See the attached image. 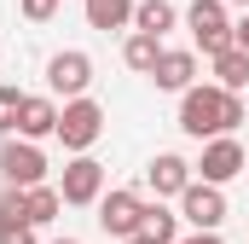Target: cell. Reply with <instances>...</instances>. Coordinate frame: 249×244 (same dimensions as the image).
Listing matches in <instances>:
<instances>
[{"instance_id":"1","label":"cell","mask_w":249,"mask_h":244,"mask_svg":"<svg viewBox=\"0 0 249 244\" xmlns=\"http://www.w3.org/2000/svg\"><path fill=\"white\" fill-rule=\"evenodd\" d=\"M249 122V105L244 93H220L214 81H197V87H186L180 93V128H186L191 140H220V134H238Z\"/></svg>"},{"instance_id":"2","label":"cell","mask_w":249,"mask_h":244,"mask_svg":"<svg viewBox=\"0 0 249 244\" xmlns=\"http://www.w3.org/2000/svg\"><path fill=\"white\" fill-rule=\"evenodd\" d=\"M186 29H191V53H203V59L232 53V18H226V0H191V6H186Z\"/></svg>"},{"instance_id":"3","label":"cell","mask_w":249,"mask_h":244,"mask_svg":"<svg viewBox=\"0 0 249 244\" xmlns=\"http://www.w3.org/2000/svg\"><path fill=\"white\" fill-rule=\"evenodd\" d=\"M99 134H105V105H99V99H70V105H58V140H64V151L87 157V151L99 145Z\"/></svg>"},{"instance_id":"4","label":"cell","mask_w":249,"mask_h":244,"mask_svg":"<svg viewBox=\"0 0 249 244\" xmlns=\"http://www.w3.org/2000/svg\"><path fill=\"white\" fill-rule=\"evenodd\" d=\"M0 181L18 186V192H29V186H47V151L35 145V140H0Z\"/></svg>"},{"instance_id":"5","label":"cell","mask_w":249,"mask_h":244,"mask_svg":"<svg viewBox=\"0 0 249 244\" xmlns=\"http://www.w3.org/2000/svg\"><path fill=\"white\" fill-rule=\"evenodd\" d=\"M145 198L133 192V186H116V192H105L99 198V227H105V239H139V227H145Z\"/></svg>"},{"instance_id":"6","label":"cell","mask_w":249,"mask_h":244,"mask_svg":"<svg viewBox=\"0 0 249 244\" xmlns=\"http://www.w3.org/2000/svg\"><path fill=\"white\" fill-rule=\"evenodd\" d=\"M249 169V157H244V145H238V134H220V140H209L203 145V157L191 163V175L203 186H226V181H238Z\"/></svg>"},{"instance_id":"7","label":"cell","mask_w":249,"mask_h":244,"mask_svg":"<svg viewBox=\"0 0 249 244\" xmlns=\"http://www.w3.org/2000/svg\"><path fill=\"white\" fill-rule=\"evenodd\" d=\"M47 87H53V99L64 93V105L70 99H87V87H93V59L81 53V47H64L47 59Z\"/></svg>"},{"instance_id":"8","label":"cell","mask_w":249,"mask_h":244,"mask_svg":"<svg viewBox=\"0 0 249 244\" xmlns=\"http://www.w3.org/2000/svg\"><path fill=\"white\" fill-rule=\"evenodd\" d=\"M58 198L70 209L99 203V198H105V163H99V157H70V163H64V181H58Z\"/></svg>"},{"instance_id":"9","label":"cell","mask_w":249,"mask_h":244,"mask_svg":"<svg viewBox=\"0 0 249 244\" xmlns=\"http://www.w3.org/2000/svg\"><path fill=\"white\" fill-rule=\"evenodd\" d=\"M180 221H191V233H220V221H226V192L191 181L186 192H180Z\"/></svg>"},{"instance_id":"10","label":"cell","mask_w":249,"mask_h":244,"mask_svg":"<svg viewBox=\"0 0 249 244\" xmlns=\"http://www.w3.org/2000/svg\"><path fill=\"white\" fill-rule=\"evenodd\" d=\"M18 140H58V99L53 93H29L18 111Z\"/></svg>"},{"instance_id":"11","label":"cell","mask_w":249,"mask_h":244,"mask_svg":"<svg viewBox=\"0 0 249 244\" xmlns=\"http://www.w3.org/2000/svg\"><path fill=\"white\" fill-rule=\"evenodd\" d=\"M191 181H197V175H191V163L180 157V151H157L151 169H145V186H151L157 198H180Z\"/></svg>"},{"instance_id":"12","label":"cell","mask_w":249,"mask_h":244,"mask_svg":"<svg viewBox=\"0 0 249 244\" xmlns=\"http://www.w3.org/2000/svg\"><path fill=\"white\" fill-rule=\"evenodd\" d=\"M151 81H157L162 93H186V87H197V53H191V47H162Z\"/></svg>"},{"instance_id":"13","label":"cell","mask_w":249,"mask_h":244,"mask_svg":"<svg viewBox=\"0 0 249 244\" xmlns=\"http://www.w3.org/2000/svg\"><path fill=\"white\" fill-rule=\"evenodd\" d=\"M133 6H139V0H81L87 23H93V29H105V35H110V29H127V23H133Z\"/></svg>"},{"instance_id":"14","label":"cell","mask_w":249,"mask_h":244,"mask_svg":"<svg viewBox=\"0 0 249 244\" xmlns=\"http://www.w3.org/2000/svg\"><path fill=\"white\" fill-rule=\"evenodd\" d=\"M157 59H162V41H157V35H139V29H133V35L122 41V64L133 70V76H151Z\"/></svg>"},{"instance_id":"15","label":"cell","mask_w":249,"mask_h":244,"mask_svg":"<svg viewBox=\"0 0 249 244\" xmlns=\"http://www.w3.org/2000/svg\"><path fill=\"white\" fill-rule=\"evenodd\" d=\"M209 64H214V87L220 93H244L249 87V53L232 47V53H220V59H209Z\"/></svg>"},{"instance_id":"16","label":"cell","mask_w":249,"mask_h":244,"mask_svg":"<svg viewBox=\"0 0 249 244\" xmlns=\"http://www.w3.org/2000/svg\"><path fill=\"white\" fill-rule=\"evenodd\" d=\"M133 29L162 41V35L174 29V6H168V0H139V6H133Z\"/></svg>"},{"instance_id":"17","label":"cell","mask_w":249,"mask_h":244,"mask_svg":"<svg viewBox=\"0 0 249 244\" xmlns=\"http://www.w3.org/2000/svg\"><path fill=\"white\" fill-rule=\"evenodd\" d=\"M139 239H145V244H180V215H174V209H162V203H151V209H145Z\"/></svg>"},{"instance_id":"18","label":"cell","mask_w":249,"mask_h":244,"mask_svg":"<svg viewBox=\"0 0 249 244\" xmlns=\"http://www.w3.org/2000/svg\"><path fill=\"white\" fill-rule=\"evenodd\" d=\"M58 209H64L58 186H29V227H47V221H58Z\"/></svg>"},{"instance_id":"19","label":"cell","mask_w":249,"mask_h":244,"mask_svg":"<svg viewBox=\"0 0 249 244\" xmlns=\"http://www.w3.org/2000/svg\"><path fill=\"white\" fill-rule=\"evenodd\" d=\"M23 99H29V93H18L12 81H0V140L18 134V111H23Z\"/></svg>"},{"instance_id":"20","label":"cell","mask_w":249,"mask_h":244,"mask_svg":"<svg viewBox=\"0 0 249 244\" xmlns=\"http://www.w3.org/2000/svg\"><path fill=\"white\" fill-rule=\"evenodd\" d=\"M6 221H29V192L0 186V227H6Z\"/></svg>"},{"instance_id":"21","label":"cell","mask_w":249,"mask_h":244,"mask_svg":"<svg viewBox=\"0 0 249 244\" xmlns=\"http://www.w3.org/2000/svg\"><path fill=\"white\" fill-rule=\"evenodd\" d=\"M18 12H23L29 23H53V18H58V0H18Z\"/></svg>"},{"instance_id":"22","label":"cell","mask_w":249,"mask_h":244,"mask_svg":"<svg viewBox=\"0 0 249 244\" xmlns=\"http://www.w3.org/2000/svg\"><path fill=\"white\" fill-rule=\"evenodd\" d=\"M0 244H35V227L29 221H6L0 227Z\"/></svg>"},{"instance_id":"23","label":"cell","mask_w":249,"mask_h":244,"mask_svg":"<svg viewBox=\"0 0 249 244\" xmlns=\"http://www.w3.org/2000/svg\"><path fill=\"white\" fill-rule=\"evenodd\" d=\"M232 47H238V53H249V12L232 23Z\"/></svg>"},{"instance_id":"24","label":"cell","mask_w":249,"mask_h":244,"mask_svg":"<svg viewBox=\"0 0 249 244\" xmlns=\"http://www.w3.org/2000/svg\"><path fill=\"white\" fill-rule=\"evenodd\" d=\"M180 244H220V233H186Z\"/></svg>"},{"instance_id":"25","label":"cell","mask_w":249,"mask_h":244,"mask_svg":"<svg viewBox=\"0 0 249 244\" xmlns=\"http://www.w3.org/2000/svg\"><path fill=\"white\" fill-rule=\"evenodd\" d=\"M47 244H81V239H47Z\"/></svg>"},{"instance_id":"26","label":"cell","mask_w":249,"mask_h":244,"mask_svg":"<svg viewBox=\"0 0 249 244\" xmlns=\"http://www.w3.org/2000/svg\"><path fill=\"white\" fill-rule=\"evenodd\" d=\"M226 6H244V12H249V0H226Z\"/></svg>"},{"instance_id":"27","label":"cell","mask_w":249,"mask_h":244,"mask_svg":"<svg viewBox=\"0 0 249 244\" xmlns=\"http://www.w3.org/2000/svg\"><path fill=\"white\" fill-rule=\"evenodd\" d=\"M127 244H145V239H127Z\"/></svg>"}]
</instances>
